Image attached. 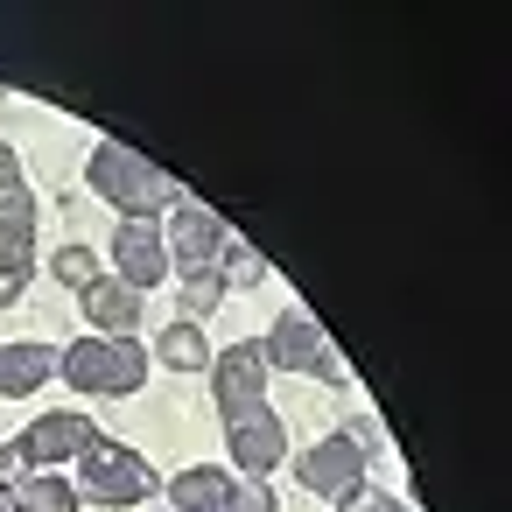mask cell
I'll list each match as a JSON object with an SVG mask.
<instances>
[{"mask_svg":"<svg viewBox=\"0 0 512 512\" xmlns=\"http://www.w3.org/2000/svg\"><path fill=\"white\" fill-rule=\"evenodd\" d=\"M85 183L106 197V204H120L127 218H155V211H169L176 204V183L148 162V155H134V148H120V141H99L92 148V169H85Z\"/></svg>","mask_w":512,"mask_h":512,"instance_id":"cell-1","label":"cell"},{"mask_svg":"<svg viewBox=\"0 0 512 512\" xmlns=\"http://www.w3.org/2000/svg\"><path fill=\"white\" fill-rule=\"evenodd\" d=\"M57 372H64L78 393L120 400V393H134V386L148 379V351H141L134 337H78L71 351H57Z\"/></svg>","mask_w":512,"mask_h":512,"instance_id":"cell-2","label":"cell"},{"mask_svg":"<svg viewBox=\"0 0 512 512\" xmlns=\"http://www.w3.org/2000/svg\"><path fill=\"white\" fill-rule=\"evenodd\" d=\"M78 491L99 498V505H134V498L155 491V470H148V456H134L127 442L92 435V442L78 449Z\"/></svg>","mask_w":512,"mask_h":512,"instance_id":"cell-3","label":"cell"},{"mask_svg":"<svg viewBox=\"0 0 512 512\" xmlns=\"http://www.w3.org/2000/svg\"><path fill=\"white\" fill-rule=\"evenodd\" d=\"M260 358H267V365H281V372L344 379V358H337V344H330V337H323V323H316V316H302V309H288V316H281V323L267 330Z\"/></svg>","mask_w":512,"mask_h":512,"instance_id":"cell-4","label":"cell"},{"mask_svg":"<svg viewBox=\"0 0 512 512\" xmlns=\"http://www.w3.org/2000/svg\"><path fill=\"white\" fill-rule=\"evenodd\" d=\"M162 246H169V267H183V281H190V274H211V267H218L225 225H218V211H204V204H176Z\"/></svg>","mask_w":512,"mask_h":512,"instance_id":"cell-5","label":"cell"},{"mask_svg":"<svg viewBox=\"0 0 512 512\" xmlns=\"http://www.w3.org/2000/svg\"><path fill=\"white\" fill-rule=\"evenodd\" d=\"M211 393H218V414H225V421L246 414V407H260V393H267V358H260V344L218 351V358H211Z\"/></svg>","mask_w":512,"mask_h":512,"instance_id":"cell-6","label":"cell"},{"mask_svg":"<svg viewBox=\"0 0 512 512\" xmlns=\"http://www.w3.org/2000/svg\"><path fill=\"white\" fill-rule=\"evenodd\" d=\"M225 442H232V463H239L246 477H267V470L288 456V435H281V421L267 414V400L246 407V414H232V421H225Z\"/></svg>","mask_w":512,"mask_h":512,"instance_id":"cell-7","label":"cell"},{"mask_svg":"<svg viewBox=\"0 0 512 512\" xmlns=\"http://www.w3.org/2000/svg\"><path fill=\"white\" fill-rule=\"evenodd\" d=\"M295 477H302L309 491H323V498H344V491H358V477H365V449H358V435H330V442L302 449Z\"/></svg>","mask_w":512,"mask_h":512,"instance_id":"cell-8","label":"cell"},{"mask_svg":"<svg viewBox=\"0 0 512 512\" xmlns=\"http://www.w3.org/2000/svg\"><path fill=\"white\" fill-rule=\"evenodd\" d=\"M113 267H120L113 281H127L134 295H141V288H155V281L169 274V246H162V232H155V225H141V218H127V225L113 232Z\"/></svg>","mask_w":512,"mask_h":512,"instance_id":"cell-9","label":"cell"},{"mask_svg":"<svg viewBox=\"0 0 512 512\" xmlns=\"http://www.w3.org/2000/svg\"><path fill=\"white\" fill-rule=\"evenodd\" d=\"M92 435H99V428H92L85 414H43V421L22 435V449H29V463L43 470V463H64V456H78Z\"/></svg>","mask_w":512,"mask_h":512,"instance_id":"cell-10","label":"cell"},{"mask_svg":"<svg viewBox=\"0 0 512 512\" xmlns=\"http://www.w3.org/2000/svg\"><path fill=\"white\" fill-rule=\"evenodd\" d=\"M78 302H85V316L106 330V337H134V316H141V295L127 288V281H92V288H78Z\"/></svg>","mask_w":512,"mask_h":512,"instance_id":"cell-11","label":"cell"},{"mask_svg":"<svg viewBox=\"0 0 512 512\" xmlns=\"http://www.w3.org/2000/svg\"><path fill=\"white\" fill-rule=\"evenodd\" d=\"M50 372H57V351L50 344H0V393H8V400L36 393Z\"/></svg>","mask_w":512,"mask_h":512,"instance_id":"cell-12","label":"cell"},{"mask_svg":"<svg viewBox=\"0 0 512 512\" xmlns=\"http://www.w3.org/2000/svg\"><path fill=\"white\" fill-rule=\"evenodd\" d=\"M8 512H78V484L50 477V470H29L15 491H8Z\"/></svg>","mask_w":512,"mask_h":512,"instance_id":"cell-13","label":"cell"},{"mask_svg":"<svg viewBox=\"0 0 512 512\" xmlns=\"http://www.w3.org/2000/svg\"><path fill=\"white\" fill-rule=\"evenodd\" d=\"M225 470L218 463H197V470H183L176 484H169V498H176V512H218V498H225Z\"/></svg>","mask_w":512,"mask_h":512,"instance_id":"cell-14","label":"cell"},{"mask_svg":"<svg viewBox=\"0 0 512 512\" xmlns=\"http://www.w3.org/2000/svg\"><path fill=\"white\" fill-rule=\"evenodd\" d=\"M162 358H169L176 372H204V365H211V344H204L197 323H169V330H162Z\"/></svg>","mask_w":512,"mask_h":512,"instance_id":"cell-15","label":"cell"},{"mask_svg":"<svg viewBox=\"0 0 512 512\" xmlns=\"http://www.w3.org/2000/svg\"><path fill=\"white\" fill-rule=\"evenodd\" d=\"M218 281L225 288H253V281H267V260L246 246V239H232L225 232V253H218Z\"/></svg>","mask_w":512,"mask_h":512,"instance_id":"cell-16","label":"cell"},{"mask_svg":"<svg viewBox=\"0 0 512 512\" xmlns=\"http://www.w3.org/2000/svg\"><path fill=\"white\" fill-rule=\"evenodd\" d=\"M57 281H64V288H92V281H99V260H92V246H85V239L57 246Z\"/></svg>","mask_w":512,"mask_h":512,"instance_id":"cell-17","label":"cell"},{"mask_svg":"<svg viewBox=\"0 0 512 512\" xmlns=\"http://www.w3.org/2000/svg\"><path fill=\"white\" fill-rule=\"evenodd\" d=\"M218 302H225V281H218V267H211V274H190V281H183V323L211 316Z\"/></svg>","mask_w":512,"mask_h":512,"instance_id":"cell-18","label":"cell"},{"mask_svg":"<svg viewBox=\"0 0 512 512\" xmlns=\"http://www.w3.org/2000/svg\"><path fill=\"white\" fill-rule=\"evenodd\" d=\"M218 512H274V491L260 477H232L225 498H218Z\"/></svg>","mask_w":512,"mask_h":512,"instance_id":"cell-19","label":"cell"},{"mask_svg":"<svg viewBox=\"0 0 512 512\" xmlns=\"http://www.w3.org/2000/svg\"><path fill=\"white\" fill-rule=\"evenodd\" d=\"M29 470H36V463H29V449H22V442H0V498H8Z\"/></svg>","mask_w":512,"mask_h":512,"instance_id":"cell-20","label":"cell"},{"mask_svg":"<svg viewBox=\"0 0 512 512\" xmlns=\"http://www.w3.org/2000/svg\"><path fill=\"white\" fill-rule=\"evenodd\" d=\"M344 512H407V505L386 498V491H365V484H358V491H344Z\"/></svg>","mask_w":512,"mask_h":512,"instance_id":"cell-21","label":"cell"},{"mask_svg":"<svg viewBox=\"0 0 512 512\" xmlns=\"http://www.w3.org/2000/svg\"><path fill=\"white\" fill-rule=\"evenodd\" d=\"M0 512H8V498H0Z\"/></svg>","mask_w":512,"mask_h":512,"instance_id":"cell-22","label":"cell"}]
</instances>
